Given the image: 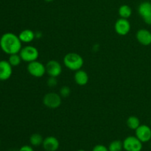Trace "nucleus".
Returning a JSON list of instances; mask_svg holds the SVG:
<instances>
[{"label":"nucleus","instance_id":"5","mask_svg":"<svg viewBox=\"0 0 151 151\" xmlns=\"http://www.w3.org/2000/svg\"><path fill=\"white\" fill-rule=\"evenodd\" d=\"M143 143L136 136H129L123 141V149L125 151H141Z\"/></svg>","mask_w":151,"mask_h":151},{"label":"nucleus","instance_id":"13","mask_svg":"<svg viewBox=\"0 0 151 151\" xmlns=\"http://www.w3.org/2000/svg\"><path fill=\"white\" fill-rule=\"evenodd\" d=\"M42 146L46 151H56L58 150L60 142L56 137L50 136L44 139Z\"/></svg>","mask_w":151,"mask_h":151},{"label":"nucleus","instance_id":"22","mask_svg":"<svg viewBox=\"0 0 151 151\" xmlns=\"http://www.w3.org/2000/svg\"><path fill=\"white\" fill-rule=\"evenodd\" d=\"M58 84L57 81V78H55V77H50L47 81V85L48 86H50V88H52V87L56 86Z\"/></svg>","mask_w":151,"mask_h":151},{"label":"nucleus","instance_id":"29","mask_svg":"<svg viewBox=\"0 0 151 151\" xmlns=\"http://www.w3.org/2000/svg\"><path fill=\"white\" fill-rule=\"evenodd\" d=\"M12 151H16V150H12Z\"/></svg>","mask_w":151,"mask_h":151},{"label":"nucleus","instance_id":"17","mask_svg":"<svg viewBox=\"0 0 151 151\" xmlns=\"http://www.w3.org/2000/svg\"><path fill=\"white\" fill-rule=\"evenodd\" d=\"M127 125H128V128L131 130H136L137 129L139 126L141 124H140V120L137 116H131L128 118L127 119Z\"/></svg>","mask_w":151,"mask_h":151},{"label":"nucleus","instance_id":"25","mask_svg":"<svg viewBox=\"0 0 151 151\" xmlns=\"http://www.w3.org/2000/svg\"><path fill=\"white\" fill-rule=\"evenodd\" d=\"M35 38H41L42 36V33L39 31H37V32H35Z\"/></svg>","mask_w":151,"mask_h":151},{"label":"nucleus","instance_id":"21","mask_svg":"<svg viewBox=\"0 0 151 151\" xmlns=\"http://www.w3.org/2000/svg\"><path fill=\"white\" fill-rule=\"evenodd\" d=\"M71 94V89L69 88V86H62L60 89V93L59 94L60 95L61 97H69Z\"/></svg>","mask_w":151,"mask_h":151},{"label":"nucleus","instance_id":"26","mask_svg":"<svg viewBox=\"0 0 151 151\" xmlns=\"http://www.w3.org/2000/svg\"><path fill=\"white\" fill-rule=\"evenodd\" d=\"M44 1H45L46 2H52V1H53L54 0H44Z\"/></svg>","mask_w":151,"mask_h":151},{"label":"nucleus","instance_id":"9","mask_svg":"<svg viewBox=\"0 0 151 151\" xmlns=\"http://www.w3.org/2000/svg\"><path fill=\"white\" fill-rule=\"evenodd\" d=\"M136 137L142 143H145L151 139V128L147 125H140L135 131Z\"/></svg>","mask_w":151,"mask_h":151},{"label":"nucleus","instance_id":"2","mask_svg":"<svg viewBox=\"0 0 151 151\" xmlns=\"http://www.w3.org/2000/svg\"><path fill=\"white\" fill-rule=\"evenodd\" d=\"M63 63L67 69L76 72L83 67L84 60L82 56L78 53L69 52L63 58Z\"/></svg>","mask_w":151,"mask_h":151},{"label":"nucleus","instance_id":"15","mask_svg":"<svg viewBox=\"0 0 151 151\" xmlns=\"http://www.w3.org/2000/svg\"><path fill=\"white\" fill-rule=\"evenodd\" d=\"M19 38L22 43L28 44L35 38V32L29 29H25L19 34Z\"/></svg>","mask_w":151,"mask_h":151},{"label":"nucleus","instance_id":"24","mask_svg":"<svg viewBox=\"0 0 151 151\" xmlns=\"http://www.w3.org/2000/svg\"><path fill=\"white\" fill-rule=\"evenodd\" d=\"M18 151H34V150L31 146L24 145L22 146V147H21L20 149H19Z\"/></svg>","mask_w":151,"mask_h":151},{"label":"nucleus","instance_id":"1","mask_svg":"<svg viewBox=\"0 0 151 151\" xmlns=\"http://www.w3.org/2000/svg\"><path fill=\"white\" fill-rule=\"evenodd\" d=\"M22 42L19 35L13 32H5L0 38V48L7 55L19 53L22 48Z\"/></svg>","mask_w":151,"mask_h":151},{"label":"nucleus","instance_id":"27","mask_svg":"<svg viewBox=\"0 0 151 151\" xmlns=\"http://www.w3.org/2000/svg\"><path fill=\"white\" fill-rule=\"evenodd\" d=\"M77 151H86V150H77Z\"/></svg>","mask_w":151,"mask_h":151},{"label":"nucleus","instance_id":"19","mask_svg":"<svg viewBox=\"0 0 151 151\" xmlns=\"http://www.w3.org/2000/svg\"><path fill=\"white\" fill-rule=\"evenodd\" d=\"M108 148L109 151H122L123 150V142L120 140L112 141L109 144Z\"/></svg>","mask_w":151,"mask_h":151},{"label":"nucleus","instance_id":"6","mask_svg":"<svg viewBox=\"0 0 151 151\" xmlns=\"http://www.w3.org/2000/svg\"><path fill=\"white\" fill-rule=\"evenodd\" d=\"M28 72L30 75L35 78H41L45 75L46 72V66L43 64L41 62L38 60L28 63L27 65Z\"/></svg>","mask_w":151,"mask_h":151},{"label":"nucleus","instance_id":"23","mask_svg":"<svg viewBox=\"0 0 151 151\" xmlns=\"http://www.w3.org/2000/svg\"><path fill=\"white\" fill-rule=\"evenodd\" d=\"M92 151H109V148L103 145H97L93 147Z\"/></svg>","mask_w":151,"mask_h":151},{"label":"nucleus","instance_id":"3","mask_svg":"<svg viewBox=\"0 0 151 151\" xmlns=\"http://www.w3.org/2000/svg\"><path fill=\"white\" fill-rule=\"evenodd\" d=\"M19 55L23 61L30 63V62L37 60L39 56V52H38V49L35 48V47L28 45L22 47V50L19 52Z\"/></svg>","mask_w":151,"mask_h":151},{"label":"nucleus","instance_id":"14","mask_svg":"<svg viewBox=\"0 0 151 151\" xmlns=\"http://www.w3.org/2000/svg\"><path fill=\"white\" fill-rule=\"evenodd\" d=\"M74 79L78 85L85 86L88 82V75L86 71L79 69L75 72Z\"/></svg>","mask_w":151,"mask_h":151},{"label":"nucleus","instance_id":"30","mask_svg":"<svg viewBox=\"0 0 151 151\" xmlns=\"http://www.w3.org/2000/svg\"></svg>","mask_w":151,"mask_h":151},{"label":"nucleus","instance_id":"7","mask_svg":"<svg viewBox=\"0 0 151 151\" xmlns=\"http://www.w3.org/2000/svg\"><path fill=\"white\" fill-rule=\"evenodd\" d=\"M139 15L141 16L145 24L151 25V2L143 1L138 7Z\"/></svg>","mask_w":151,"mask_h":151},{"label":"nucleus","instance_id":"8","mask_svg":"<svg viewBox=\"0 0 151 151\" xmlns=\"http://www.w3.org/2000/svg\"><path fill=\"white\" fill-rule=\"evenodd\" d=\"M114 29L118 35H126L131 30V24L127 19L120 18L115 22Z\"/></svg>","mask_w":151,"mask_h":151},{"label":"nucleus","instance_id":"16","mask_svg":"<svg viewBox=\"0 0 151 151\" xmlns=\"http://www.w3.org/2000/svg\"><path fill=\"white\" fill-rule=\"evenodd\" d=\"M118 13H119L120 18L128 19V18L131 17V14H132V9L128 4H122L118 10Z\"/></svg>","mask_w":151,"mask_h":151},{"label":"nucleus","instance_id":"28","mask_svg":"<svg viewBox=\"0 0 151 151\" xmlns=\"http://www.w3.org/2000/svg\"><path fill=\"white\" fill-rule=\"evenodd\" d=\"M150 126H151V119H150Z\"/></svg>","mask_w":151,"mask_h":151},{"label":"nucleus","instance_id":"11","mask_svg":"<svg viewBox=\"0 0 151 151\" xmlns=\"http://www.w3.org/2000/svg\"><path fill=\"white\" fill-rule=\"evenodd\" d=\"M13 74V66L8 60H0V81H5L10 79Z\"/></svg>","mask_w":151,"mask_h":151},{"label":"nucleus","instance_id":"12","mask_svg":"<svg viewBox=\"0 0 151 151\" xmlns=\"http://www.w3.org/2000/svg\"><path fill=\"white\" fill-rule=\"evenodd\" d=\"M136 38L138 42L143 46L151 44V32L148 29H140L136 34Z\"/></svg>","mask_w":151,"mask_h":151},{"label":"nucleus","instance_id":"18","mask_svg":"<svg viewBox=\"0 0 151 151\" xmlns=\"http://www.w3.org/2000/svg\"><path fill=\"white\" fill-rule=\"evenodd\" d=\"M43 139L42 136L39 134H33L31 135L29 137V142H30L31 145L34 146V147H38L40 145H42Z\"/></svg>","mask_w":151,"mask_h":151},{"label":"nucleus","instance_id":"10","mask_svg":"<svg viewBox=\"0 0 151 151\" xmlns=\"http://www.w3.org/2000/svg\"><path fill=\"white\" fill-rule=\"evenodd\" d=\"M46 66V72L50 77L58 78L62 72V66L57 60H51L47 62Z\"/></svg>","mask_w":151,"mask_h":151},{"label":"nucleus","instance_id":"4","mask_svg":"<svg viewBox=\"0 0 151 151\" xmlns=\"http://www.w3.org/2000/svg\"><path fill=\"white\" fill-rule=\"evenodd\" d=\"M61 102L62 100L60 95L55 92L47 93L43 98V103L44 106L52 109L58 108L61 105Z\"/></svg>","mask_w":151,"mask_h":151},{"label":"nucleus","instance_id":"20","mask_svg":"<svg viewBox=\"0 0 151 151\" xmlns=\"http://www.w3.org/2000/svg\"><path fill=\"white\" fill-rule=\"evenodd\" d=\"M22 58L19 55V53H16V54H12L9 55L8 58V62L12 66H17L22 62Z\"/></svg>","mask_w":151,"mask_h":151}]
</instances>
